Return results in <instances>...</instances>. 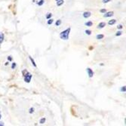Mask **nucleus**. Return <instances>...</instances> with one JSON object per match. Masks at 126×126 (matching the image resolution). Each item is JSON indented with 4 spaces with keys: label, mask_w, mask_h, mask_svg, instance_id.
I'll use <instances>...</instances> for the list:
<instances>
[{
    "label": "nucleus",
    "mask_w": 126,
    "mask_h": 126,
    "mask_svg": "<svg viewBox=\"0 0 126 126\" xmlns=\"http://www.w3.org/2000/svg\"><path fill=\"white\" fill-rule=\"evenodd\" d=\"M70 30H71V28L69 27L67 29H66L65 30L62 31V32L60 33V37L61 39H64V40H68L69 39V33Z\"/></svg>",
    "instance_id": "obj_1"
},
{
    "label": "nucleus",
    "mask_w": 126,
    "mask_h": 126,
    "mask_svg": "<svg viewBox=\"0 0 126 126\" xmlns=\"http://www.w3.org/2000/svg\"><path fill=\"white\" fill-rule=\"evenodd\" d=\"M32 77H33V75L31 74L30 73H29L28 74H27L25 76H24V81L25 82L27 83H29L31 79H32Z\"/></svg>",
    "instance_id": "obj_2"
},
{
    "label": "nucleus",
    "mask_w": 126,
    "mask_h": 126,
    "mask_svg": "<svg viewBox=\"0 0 126 126\" xmlns=\"http://www.w3.org/2000/svg\"><path fill=\"white\" fill-rule=\"evenodd\" d=\"M86 71H87V73H88L89 78H92L93 77L94 72H93V70L91 68H87V69H86Z\"/></svg>",
    "instance_id": "obj_3"
},
{
    "label": "nucleus",
    "mask_w": 126,
    "mask_h": 126,
    "mask_svg": "<svg viewBox=\"0 0 126 126\" xmlns=\"http://www.w3.org/2000/svg\"><path fill=\"white\" fill-rule=\"evenodd\" d=\"M82 16L84 18H88L91 16V11H85L82 14Z\"/></svg>",
    "instance_id": "obj_4"
},
{
    "label": "nucleus",
    "mask_w": 126,
    "mask_h": 126,
    "mask_svg": "<svg viewBox=\"0 0 126 126\" xmlns=\"http://www.w3.org/2000/svg\"><path fill=\"white\" fill-rule=\"evenodd\" d=\"M113 15H114V12H113V11H109V12L104 13V18H110V17L113 16Z\"/></svg>",
    "instance_id": "obj_5"
},
{
    "label": "nucleus",
    "mask_w": 126,
    "mask_h": 126,
    "mask_svg": "<svg viewBox=\"0 0 126 126\" xmlns=\"http://www.w3.org/2000/svg\"><path fill=\"white\" fill-rule=\"evenodd\" d=\"M106 24L107 23L105 22H100L99 24L97 25V29H102L106 27Z\"/></svg>",
    "instance_id": "obj_6"
},
{
    "label": "nucleus",
    "mask_w": 126,
    "mask_h": 126,
    "mask_svg": "<svg viewBox=\"0 0 126 126\" xmlns=\"http://www.w3.org/2000/svg\"><path fill=\"white\" fill-rule=\"evenodd\" d=\"M4 39H5V35L2 33H0V44H2L4 41Z\"/></svg>",
    "instance_id": "obj_7"
},
{
    "label": "nucleus",
    "mask_w": 126,
    "mask_h": 126,
    "mask_svg": "<svg viewBox=\"0 0 126 126\" xmlns=\"http://www.w3.org/2000/svg\"><path fill=\"white\" fill-rule=\"evenodd\" d=\"M116 23V20H115V19H112V20H109L108 24H109V25H114Z\"/></svg>",
    "instance_id": "obj_8"
},
{
    "label": "nucleus",
    "mask_w": 126,
    "mask_h": 126,
    "mask_svg": "<svg viewBox=\"0 0 126 126\" xmlns=\"http://www.w3.org/2000/svg\"><path fill=\"white\" fill-rule=\"evenodd\" d=\"M29 60H30L31 63H32V64L33 65V67H37V65H36V64L35 63L34 60L33 59V58H32V57H30V56H29Z\"/></svg>",
    "instance_id": "obj_9"
},
{
    "label": "nucleus",
    "mask_w": 126,
    "mask_h": 126,
    "mask_svg": "<svg viewBox=\"0 0 126 126\" xmlns=\"http://www.w3.org/2000/svg\"><path fill=\"white\" fill-rule=\"evenodd\" d=\"M64 0H58V1H57V5H58V7L61 6L62 5H64Z\"/></svg>",
    "instance_id": "obj_10"
},
{
    "label": "nucleus",
    "mask_w": 126,
    "mask_h": 126,
    "mask_svg": "<svg viewBox=\"0 0 126 126\" xmlns=\"http://www.w3.org/2000/svg\"><path fill=\"white\" fill-rule=\"evenodd\" d=\"M85 25L87 26V27H91L93 25V22L92 21H88V22H85Z\"/></svg>",
    "instance_id": "obj_11"
},
{
    "label": "nucleus",
    "mask_w": 126,
    "mask_h": 126,
    "mask_svg": "<svg viewBox=\"0 0 126 126\" xmlns=\"http://www.w3.org/2000/svg\"><path fill=\"white\" fill-rule=\"evenodd\" d=\"M104 34H98L96 36V39H104Z\"/></svg>",
    "instance_id": "obj_12"
},
{
    "label": "nucleus",
    "mask_w": 126,
    "mask_h": 126,
    "mask_svg": "<svg viewBox=\"0 0 126 126\" xmlns=\"http://www.w3.org/2000/svg\"><path fill=\"white\" fill-rule=\"evenodd\" d=\"M28 73H29L28 70H27L26 69H23V71H22V74H23V76H26L27 74H28Z\"/></svg>",
    "instance_id": "obj_13"
},
{
    "label": "nucleus",
    "mask_w": 126,
    "mask_h": 126,
    "mask_svg": "<svg viewBox=\"0 0 126 126\" xmlns=\"http://www.w3.org/2000/svg\"><path fill=\"white\" fill-rule=\"evenodd\" d=\"M44 2H45L44 0H40V1L37 2V5H38L39 6H42V5L44 4Z\"/></svg>",
    "instance_id": "obj_14"
},
{
    "label": "nucleus",
    "mask_w": 126,
    "mask_h": 126,
    "mask_svg": "<svg viewBox=\"0 0 126 126\" xmlns=\"http://www.w3.org/2000/svg\"><path fill=\"white\" fill-rule=\"evenodd\" d=\"M61 23H62L61 20H58L56 21V23H55V25H56L57 27H58V26H60V25L61 24Z\"/></svg>",
    "instance_id": "obj_15"
},
{
    "label": "nucleus",
    "mask_w": 126,
    "mask_h": 126,
    "mask_svg": "<svg viewBox=\"0 0 126 126\" xmlns=\"http://www.w3.org/2000/svg\"><path fill=\"white\" fill-rule=\"evenodd\" d=\"M48 22H47V23H48V25H51V24H52L53 23V22H54V20L53 19H51V18H50V19H48Z\"/></svg>",
    "instance_id": "obj_16"
},
{
    "label": "nucleus",
    "mask_w": 126,
    "mask_h": 126,
    "mask_svg": "<svg viewBox=\"0 0 126 126\" xmlns=\"http://www.w3.org/2000/svg\"><path fill=\"white\" fill-rule=\"evenodd\" d=\"M45 121H46V119H45V118H42V119H40V121H39V123H40V124H44L45 122Z\"/></svg>",
    "instance_id": "obj_17"
},
{
    "label": "nucleus",
    "mask_w": 126,
    "mask_h": 126,
    "mask_svg": "<svg viewBox=\"0 0 126 126\" xmlns=\"http://www.w3.org/2000/svg\"><path fill=\"white\" fill-rule=\"evenodd\" d=\"M51 17H52V14L51 13H48V14H47V15H46V18L47 19H50V18H51Z\"/></svg>",
    "instance_id": "obj_18"
},
{
    "label": "nucleus",
    "mask_w": 126,
    "mask_h": 126,
    "mask_svg": "<svg viewBox=\"0 0 126 126\" xmlns=\"http://www.w3.org/2000/svg\"><path fill=\"white\" fill-rule=\"evenodd\" d=\"M85 34H87V35L90 36V35L91 34V31L89 30V29H86V30L85 31Z\"/></svg>",
    "instance_id": "obj_19"
},
{
    "label": "nucleus",
    "mask_w": 126,
    "mask_h": 126,
    "mask_svg": "<svg viewBox=\"0 0 126 126\" xmlns=\"http://www.w3.org/2000/svg\"><path fill=\"white\" fill-rule=\"evenodd\" d=\"M34 110H35V109H34L33 107H31V108L29 109V113L30 114H32V113H34Z\"/></svg>",
    "instance_id": "obj_20"
},
{
    "label": "nucleus",
    "mask_w": 126,
    "mask_h": 126,
    "mask_svg": "<svg viewBox=\"0 0 126 126\" xmlns=\"http://www.w3.org/2000/svg\"><path fill=\"white\" fill-rule=\"evenodd\" d=\"M122 34V32L120 30V31H118V32L116 33V36H121Z\"/></svg>",
    "instance_id": "obj_21"
},
{
    "label": "nucleus",
    "mask_w": 126,
    "mask_h": 126,
    "mask_svg": "<svg viewBox=\"0 0 126 126\" xmlns=\"http://www.w3.org/2000/svg\"><path fill=\"white\" fill-rule=\"evenodd\" d=\"M16 66H17L16 63H12V65H11V69H15V68H16Z\"/></svg>",
    "instance_id": "obj_22"
},
{
    "label": "nucleus",
    "mask_w": 126,
    "mask_h": 126,
    "mask_svg": "<svg viewBox=\"0 0 126 126\" xmlns=\"http://www.w3.org/2000/svg\"><path fill=\"white\" fill-rule=\"evenodd\" d=\"M121 91H122V92H125V91H126V88H125V86H123V87L121 88Z\"/></svg>",
    "instance_id": "obj_23"
},
{
    "label": "nucleus",
    "mask_w": 126,
    "mask_h": 126,
    "mask_svg": "<svg viewBox=\"0 0 126 126\" xmlns=\"http://www.w3.org/2000/svg\"><path fill=\"white\" fill-rule=\"evenodd\" d=\"M100 13H106V12H107V9H100Z\"/></svg>",
    "instance_id": "obj_24"
},
{
    "label": "nucleus",
    "mask_w": 126,
    "mask_h": 126,
    "mask_svg": "<svg viewBox=\"0 0 126 126\" xmlns=\"http://www.w3.org/2000/svg\"><path fill=\"white\" fill-rule=\"evenodd\" d=\"M122 28H123V26L122 24H119V25L117 26V29H122Z\"/></svg>",
    "instance_id": "obj_25"
},
{
    "label": "nucleus",
    "mask_w": 126,
    "mask_h": 126,
    "mask_svg": "<svg viewBox=\"0 0 126 126\" xmlns=\"http://www.w3.org/2000/svg\"><path fill=\"white\" fill-rule=\"evenodd\" d=\"M110 1H111V0H103V1H102V2L103 3H108V2H109Z\"/></svg>",
    "instance_id": "obj_26"
},
{
    "label": "nucleus",
    "mask_w": 126,
    "mask_h": 126,
    "mask_svg": "<svg viewBox=\"0 0 126 126\" xmlns=\"http://www.w3.org/2000/svg\"><path fill=\"white\" fill-rule=\"evenodd\" d=\"M8 60H9V61H11V60H12L11 56H9V57H8Z\"/></svg>",
    "instance_id": "obj_27"
},
{
    "label": "nucleus",
    "mask_w": 126,
    "mask_h": 126,
    "mask_svg": "<svg viewBox=\"0 0 126 126\" xmlns=\"http://www.w3.org/2000/svg\"><path fill=\"white\" fill-rule=\"evenodd\" d=\"M3 125H4L3 122H0V126H3Z\"/></svg>",
    "instance_id": "obj_28"
},
{
    "label": "nucleus",
    "mask_w": 126,
    "mask_h": 126,
    "mask_svg": "<svg viewBox=\"0 0 126 126\" xmlns=\"http://www.w3.org/2000/svg\"><path fill=\"white\" fill-rule=\"evenodd\" d=\"M8 64H9V62H6L5 64V66H7Z\"/></svg>",
    "instance_id": "obj_29"
},
{
    "label": "nucleus",
    "mask_w": 126,
    "mask_h": 126,
    "mask_svg": "<svg viewBox=\"0 0 126 126\" xmlns=\"http://www.w3.org/2000/svg\"><path fill=\"white\" fill-rule=\"evenodd\" d=\"M1 118H2V115H1V113H0V119H1Z\"/></svg>",
    "instance_id": "obj_30"
},
{
    "label": "nucleus",
    "mask_w": 126,
    "mask_h": 126,
    "mask_svg": "<svg viewBox=\"0 0 126 126\" xmlns=\"http://www.w3.org/2000/svg\"><path fill=\"white\" fill-rule=\"evenodd\" d=\"M57 1H58V0H56V2H57Z\"/></svg>",
    "instance_id": "obj_31"
}]
</instances>
